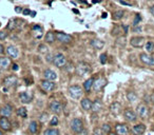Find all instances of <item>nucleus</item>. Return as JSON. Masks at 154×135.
<instances>
[{
  "instance_id": "obj_1",
  "label": "nucleus",
  "mask_w": 154,
  "mask_h": 135,
  "mask_svg": "<svg viewBox=\"0 0 154 135\" xmlns=\"http://www.w3.org/2000/svg\"><path fill=\"white\" fill-rule=\"evenodd\" d=\"M75 72H76V75L79 76V77H85V76L91 74L92 68L89 63L85 62V61H80L76 66Z\"/></svg>"
},
{
  "instance_id": "obj_2",
  "label": "nucleus",
  "mask_w": 154,
  "mask_h": 135,
  "mask_svg": "<svg viewBox=\"0 0 154 135\" xmlns=\"http://www.w3.org/2000/svg\"><path fill=\"white\" fill-rule=\"evenodd\" d=\"M68 92H69V95L73 99H79L83 94V89L78 85H73V86L69 87Z\"/></svg>"
},
{
  "instance_id": "obj_3",
  "label": "nucleus",
  "mask_w": 154,
  "mask_h": 135,
  "mask_svg": "<svg viewBox=\"0 0 154 135\" xmlns=\"http://www.w3.org/2000/svg\"><path fill=\"white\" fill-rule=\"evenodd\" d=\"M52 62L56 68H63L67 63L66 56H65L63 54H61V53H57V54H55V55L53 56Z\"/></svg>"
},
{
  "instance_id": "obj_4",
  "label": "nucleus",
  "mask_w": 154,
  "mask_h": 135,
  "mask_svg": "<svg viewBox=\"0 0 154 135\" xmlns=\"http://www.w3.org/2000/svg\"><path fill=\"white\" fill-rule=\"evenodd\" d=\"M106 83H107V80H106L105 77H98L97 79L94 80L93 86H92V90L95 93L99 92V91H102V90L104 89V87L106 86Z\"/></svg>"
},
{
  "instance_id": "obj_5",
  "label": "nucleus",
  "mask_w": 154,
  "mask_h": 135,
  "mask_svg": "<svg viewBox=\"0 0 154 135\" xmlns=\"http://www.w3.org/2000/svg\"><path fill=\"white\" fill-rule=\"evenodd\" d=\"M136 114L138 117H141V119H147L149 117V108L146 105H138L136 108Z\"/></svg>"
},
{
  "instance_id": "obj_6",
  "label": "nucleus",
  "mask_w": 154,
  "mask_h": 135,
  "mask_svg": "<svg viewBox=\"0 0 154 135\" xmlns=\"http://www.w3.org/2000/svg\"><path fill=\"white\" fill-rule=\"evenodd\" d=\"M40 87L44 92H53L56 89V83L55 81H50V80L43 79L40 83Z\"/></svg>"
},
{
  "instance_id": "obj_7",
  "label": "nucleus",
  "mask_w": 154,
  "mask_h": 135,
  "mask_svg": "<svg viewBox=\"0 0 154 135\" xmlns=\"http://www.w3.org/2000/svg\"><path fill=\"white\" fill-rule=\"evenodd\" d=\"M70 126H71V129L74 133H78L79 131H81L83 129V122H82L81 118H73Z\"/></svg>"
},
{
  "instance_id": "obj_8",
  "label": "nucleus",
  "mask_w": 154,
  "mask_h": 135,
  "mask_svg": "<svg viewBox=\"0 0 154 135\" xmlns=\"http://www.w3.org/2000/svg\"><path fill=\"white\" fill-rule=\"evenodd\" d=\"M49 109L54 114H60L61 111H63V103L58 101V100H52L49 105Z\"/></svg>"
},
{
  "instance_id": "obj_9",
  "label": "nucleus",
  "mask_w": 154,
  "mask_h": 135,
  "mask_svg": "<svg viewBox=\"0 0 154 135\" xmlns=\"http://www.w3.org/2000/svg\"><path fill=\"white\" fill-rule=\"evenodd\" d=\"M56 40H58L59 42L63 43V44H68V43L72 42L73 38L72 36H70L69 34L59 32V33H56Z\"/></svg>"
},
{
  "instance_id": "obj_10",
  "label": "nucleus",
  "mask_w": 154,
  "mask_h": 135,
  "mask_svg": "<svg viewBox=\"0 0 154 135\" xmlns=\"http://www.w3.org/2000/svg\"><path fill=\"white\" fill-rule=\"evenodd\" d=\"M130 44H131L133 48H136V49L143 48V46H145V38L141 36L132 37L131 39H130Z\"/></svg>"
},
{
  "instance_id": "obj_11",
  "label": "nucleus",
  "mask_w": 154,
  "mask_h": 135,
  "mask_svg": "<svg viewBox=\"0 0 154 135\" xmlns=\"http://www.w3.org/2000/svg\"><path fill=\"white\" fill-rule=\"evenodd\" d=\"M139 59L144 64L147 66H154V57L147 54V53H141L139 55Z\"/></svg>"
},
{
  "instance_id": "obj_12",
  "label": "nucleus",
  "mask_w": 154,
  "mask_h": 135,
  "mask_svg": "<svg viewBox=\"0 0 154 135\" xmlns=\"http://www.w3.org/2000/svg\"><path fill=\"white\" fill-rule=\"evenodd\" d=\"M124 116L125 118L130 122H135L137 120V114L131 109H126L124 111Z\"/></svg>"
},
{
  "instance_id": "obj_13",
  "label": "nucleus",
  "mask_w": 154,
  "mask_h": 135,
  "mask_svg": "<svg viewBox=\"0 0 154 135\" xmlns=\"http://www.w3.org/2000/svg\"><path fill=\"white\" fill-rule=\"evenodd\" d=\"M5 53L7 54V56L10 57V58H13V59H15V58H17V57L19 56V51H18V49H17L15 46H9L5 49Z\"/></svg>"
},
{
  "instance_id": "obj_14",
  "label": "nucleus",
  "mask_w": 154,
  "mask_h": 135,
  "mask_svg": "<svg viewBox=\"0 0 154 135\" xmlns=\"http://www.w3.org/2000/svg\"><path fill=\"white\" fill-rule=\"evenodd\" d=\"M0 129L3 131H10L12 129V124H11L10 119L7 117H2L0 118Z\"/></svg>"
},
{
  "instance_id": "obj_15",
  "label": "nucleus",
  "mask_w": 154,
  "mask_h": 135,
  "mask_svg": "<svg viewBox=\"0 0 154 135\" xmlns=\"http://www.w3.org/2000/svg\"><path fill=\"white\" fill-rule=\"evenodd\" d=\"M18 83V79L15 75H9L3 79V85L5 87H14Z\"/></svg>"
},
{
  "instance_id": "obj_16",
  "label": "nucleus",
  "mask_w": 154,
  "mask_h": 135,
  "mask_svg": "<svg viewBox=\"0 0 154 135\" xmlns=\"http://www.w3.org/2000/svg\"><path fill=\"white\" fill-rule=\"evenodd\" d=\"M115 132L117 135H128L129 129L125 124H117L115 126Z\"/></svg>"
},
{
  "instance_id": "obj_17",
  "label": "nucleus",
  "mask_w": 154,
  "mask_h": 135,
  "mask_svg": "<svg viewBox=\"0 0 154 135\" xmlns=\"http://www.w3.org/2000/svg\"><path fill=\"white\" fill-rule=\"evenodd\" d=\"M12 113H13V108H12V105L7 103V105H4L1 109H0V114L2 117H10L12 115Z\"/></svg>"
},
{
  "instance_id": "obj_18",
  "label": "nucleus",
  "mask_w": 154,
  "mask_h": 135,
  "mask_svg": "<svg viewBox=\"0 0 154 135\" xmlns=\"http://www.w3.org/2000/svg\"><path fill=\"white\" fill-rule=\"evenodd\" d=\"M43 77L46 80H50V81H55L56 79H57V74H56L53 70L51 69H48L46 70L44 72H43Z\"/></svg>"
},
{
  "instance_id": "obj_19",
  "label": "nucleus",
  "mask_w": 154,
  "mask_h": 135,
  "mask_svg": "<svg viewBox=\"0 0 154 135\" xmlns=\"http://www.w3.org/2000/svg\"><path fill=\"white\" fill-rule=\"evenodd\" d=\"M146 131V126L144 124H137V125L133 126L132 132L134 135H143Z\"/></svg>"
},
{
  "instance_id": "obj_20",
  "label": "nucleus",
  "mask_w": 154,
  "mask_h": 135,
  "mask_svg": "<svg viewBox=\"0 0 154 135\" xmlns=\"http://www.w3.org/2000/svg\"><path fill=\"white\" fill-rule=\"evenodd\" d=\"M19 99L22 103H30L33 99V96L28 92H21L19 93Z\"/></svg>"
},
{
  "instance_id": "obj_21",
  "label": "nucleus",
  "mask_w": 154,
  "mask_h": 135,
  "mask_svg": "<svg viewBox=\"0 0 154 135\" xmlns=\"http://www.w3.org/2000/svg\"><path fill=\"white\" fill-rule=\"evenodd\" d=\"M102 109V102L100 99H95L94 101L92 102V112L93 113H98L100 112Z\"/></svg>"
},
{
  "instance_id": "obj_22",
  "label": "nucleus",
  "mask_w": 154,
  "mask_h": 135,
  "mask_svg": "<svg viewBox=\"0 0 154 135\" xmlns=\"http://www.w3.org/2000/svg\"><path fill=\"white\" fill-rule=\"evenodd\" d=\"M90 43H91L92 48L95 50H102L104 49V46H105V41L102 39H98V38L91 40V42Z\"/></svg>"
},
{
  "instance_id": "obj_23",
  "label": "nucleus",
  "mask_w": 154,
  "mask_h": 135,
  "mask_svg": "<svg viewBox=\"0 0 154 135\" xmlns=\"http://www.w3.org/2000/svg\"><path fill=\"white\" fill-rule=\"evenodd\" d=\"M44 40H46V42L49 43V44L54 43L56 41V33H54L52 31H49V32L46 34V36H44Z\"/></svg>"
},
{
  "instance_id": "obj_24",
  "label": "nucleus",
  "mask_w": 154,
  "mask_h": 135,
  "mask_svg": "<svg viewBox=\"0 0 154 135\" xmlns=\"http://www.w3.org/2000/svg\"><path fill=\"white\" fill-rule=\"evenodd\" d=\"M11 64V59L9 57H0V69L7 70Z\"/></svg>"
},
{
  "instance_id": "obj_25",
  "label": "nucleus",
  "mask_w": 154,
  "mask_h": 135,
  "mask_svg": "<svg viewBox=\"0 0 154 135\" xmlns=\"http://www.w3.org/2000/svg\"><path fill=\"white\" fill-rule=\"evenodd\" d=\"M94 80H95V78H94V77H90V78H88L85 81V83H83V90H85V92L89 93L92 90V86H93Z\"/></svg>"
},
{
  "instance_id": "obj_26",
  "label": "nucleus",
  "mask_w": 154,
  "mask_h": 135,
  "mask_svg": "<svg viewBox=\"0 0 154 135\" xmlns=\"http://www.w3.org/2000/svg\"><path fill=\"white\" fill-rule=\"evenodd\" d=\"M80 105H81L82 109L85 110V111H89L92 108V101L89 98H82L81 101H80Z\"/></svg>"
},
{
  "instance_id": "obj_27",
  "label": "nucleus",
  "mask_w": 154,
  "mask_h": 135,
  "mask_svg": "<svg viewBox=\"0 0 154 135\" xmlns=\"http://www.w3.org/2000/svg\"><path fill=\"white\" fill-rule=\"evenodd\" d=\"M120 110H121L120 103L118 101H114L111 105V107H110V111H111L113 114H118V113L120 112Z\"/></svg>"
},
{
  "instance_id": "obj_28",
  "label": "nucleus",
  "mask_w": 154,
  "mask_h": 135,
  "mask_svg": "<svg viewBox=\"0 0 154 135\" xmlns=\"http://www.w3.org/2000/svg\"><path fill=\"white\" fill-rule=\"evenodd\" d=\"M16 114L19 116V117L26 118V117H28V110H26V108H24V107H20V108L17 109Z\"/></svg>"
},
{
  "instance_id": "obj_29",
  "label": "nucleus",
  "mask_w": 154,
  "mask_h": 135,
  "mask_svg": "<svg viewBox=\"0 0 154 135\" xmlns=\"http://www.w3.org/2000/svg\"><path fill=\"white\" fill-rule=\"evenodd\" d=\"M121 30H122V26L115 24L111 31V35L112 36H119V35L121 34Z\"/></svg>"
},
{
  "instance_id": "obj_30",
  "label": "nucleus",
  "mask_w": 154,
  "mask_h": 135,
  "mask_svg": "<svg viewBox=\"0 0 154 135\" xmlns=\"http://www.w3.org/2000/svg\"><path fill=\"white\" fill-rule=\"evenodd\" d=\"M29 131H30V133H32V134H35V133H37V131H38V124H37V122L33 120V122H30Z\"/></svg>"
},
{
  "instance_id": "obj_31",
  "label": "nucleus",
  "mask_w": 154,
  "mask_h": 135,
  "mask_svg": "<svg viewBox=\"0 0 154 135\" xmlns=\"http://www.w3.org/2000/svg\"><path fill=\"white\" fill-rule=\"evenodd\" d=\"M116 44H117L118 46H121V48H124V46H126V44H127V39H126V36L124 35V36H118L117 38H116Z\"/></svg>"
},
{
  "instance_id": "obj_32",
  "label": "nucleus",
  "mask_w": 154,
  "mask_h": 135,
  "mask_svg": "<svg viewBox=\"0 0 154 135\" xmlns=\"http://www.w3.org/2000/svg\"><path fill=\"white\" fill-rule=\"evenodd\" d=\"M33 31L35 32V33H37V34H35V37L36 38H41L42 37V28L40 26H38V24H36V26H33Z\"/></svg>"
},
{
  "instance_id": "obj_33",
  "label": "nucleus",
  "mask_w": 154,
  "mask_h": 135,
  "mask_svg": "<svg viewBox=\"0 0 154 135\" xmlns=\"http://www.w3.org/2000/svg\"><path fill=\"white\" fill-rule=\"evenodd\" d=\"M43 135H60V132L55 128H50L43 132Z\"/></svg>"
},
{
  "instance_id": "obj_34",
  "label": "nucleus",
  "mask_w": 154,
  "mask_h": 135,
  "mask_svg": "<svg viewBox=\"0 0 154 135\" xmlns=\"http://www.w3.org/2000/svg\"><path fill=\"white\" fill-rule=\"evenodd\" d=\"M124 15H125V11L119 10V11H116V12L113 14L112 18H113L114 20H119V19H121V18L124 17Z\"/></svg>"
},
{
  "instance_id": "obj_35",
  "label": "nucleus",
  "mask_w": 154,
  "mask_h": 135,
  "mask_svg": "<svg viewBox=\"0 0 154 135\" xmlns=\"http://www.w3.org/2000/svg\"><path fill=\"white\" fill-rule=\"evenodd\" d=\"M102 133H104V135L105 134H110L111 133V126L109 125V124H104V125L102 126Z\"/></svg>"
},
{
  "instance_id": "obj_36",
  "label": "nucleus",
  "mask_w": 154,
  "mask_h": 135,
  "mask_svg": "<svg viewBox=\"0 0 154 135\" xmlns=\"http://www.w3.org/2000/svg\"><path fill=\"white\" fill-rule=\"evenodd\" d=\"M38 52H39L40 54H46V53L49 52V48L46 46V43H41V44H39V46H38Z\"/></svg>"
},
{
  "instance_id": "obj_37",
  "label": "nucleus",
  "mask_w": 154,
  "mask_h": 135,
  "mask_svg": "<svg viewBox=\"0 0 154 135\" xmlns=\"http://www.w3.org/2000/svg\"><path fill=\"white\" fill-rule=\"evenodd\" d=\"M127 98H128L129 101L135 102L136 99H137V95H136L134 92H128L127 93Z\"/></svg>"
},
{
  "instance_id": "obj_38",
  "label": "nucleus",
  "mask_w": 154,
  "mask_h": 135,
  "mask_svg": "<svg viewBox=\"0 0 154 135\" xmlns=\"http://www.w3.org/2000/svg\"><path fill=\"white\" fill-rule=\"evenodd\" d=\"M7 29L10 31H14L16 29V19H11L7 26Z\"/></svg>"
},
{
  "instance_id": "obj_39",
  "label": "nucleus",
  "mask_w": 154,
  "mask_h": 135,
  "mask_svg": "<svg viewBox=\"0 0 154 135\" xmlns=\"http://www.w3.org/2000/svg\"><path fill=\"white\" fill-rule=\"evenodd\" d=\"M145 49H146V51H147L148 53L152 52L153 49H154V42L153 41H147L146 44H145Z\"/></svg>"
},
{
  "instance_id": "obj_40",
  "label": "nucleus",
  "mask_w": 154,
  "mask_h": 135,
  "mask_svg": "<svg viewBox=\"0 0 154 135\" xmlns=\"http://www.w3.org/2000/svg\"><path fill=\"white\" fill-rule=\"evenodd\" d=\"M99 61H100L102 64L107 63V61H108V56H107V54H106V53L100 54V56H99Z\"/></svg>"
},
{
  "instance_id": "obj_41",
  "label": "nucleus",
  "mask_w": 154,
  "mask_h": 135,
  "mask_svg": "<svg viewBox=\"0 0 154 135\" xmlns=\"http://www.w3.org/2000/svg\"><path fill=\"white\" fill-rule=\"evenodd\" d=\"M58 117L57 116H53L52 118H51V120H50V126L51 127H56V126L58 125Z\"/></svg>"
},
{
  "instance_id": "obj_42",
  "label": "nucleus",
  "mask_w": 154,
  "mask_h": 135,
  "mask_svg": "<svg viewBox=\"0 0 154 135\" xmlns=\"http://www.w3.org/2000/svg\"><path fill=\"white\" fill-rule=\"evenodd\" d=\"M48 118H49V114H48V113H46V112H43L42 114L39 116L40 122H46V120H48Z\"/></svg>"
},
{
  "instance_id": "obj_43",
  "label": "nucleus",
  "mask_w": 154,
  "mask_h": 135,
  "mask_svg": "<svg viewBox=\"0 0 154 135\" xmlns=\"http://www.w3.org/2000/svg\"><path fill=\"white\" fill-rule=\"evenodd\" d=\"M141 21V15H136L134 18V20H133V26H138V23Z\"/></svg>"
},
{
  "instance_id": "obj_44",
  "label": "nucleus",
  "mask_w": 154,
  "mask_h": 135,
  "mask_svg": "<svg viewBox=\"0 0 154 135\" xmlns=\"http://www.w3.org/2000/svg\"><path fill=\"white\" fill-rule=\"evenodd\" d=\"M93 135H104V133H102L100 128H95L93 131Z\"/></svg>"
},
{
  "instance_id": "obj_45",
  "label": "nucleus",
  "mask_w": 154,
  "mask_h": 135,
  "mask_svg": "<svg viewBox=\"0 0 154 135\" xmlns=\"http://www.w3.org/2000/svg\"><path fill=\"white\" fill-rule=\"evenodd\" d=\"M7 37V34L4 31H0V40H4Z\"/></svg>"
},
{
  "instance_id": "obj_46",
  "label": "nucleus",
  "mask_w": 154,
  "mask_h": 135,
  "mask_svg": "<svg viewBox=\"0 0 154 135\" xmlns=\"http://www.w3.org/2000/svg\"><path fill=\"white\" fill-rule=\"evenodd\" d=\"M88 133H89L88 130H87L85 128H83L81 131H79L78 133H76V135H88Z\"/></svg>"
},
{
  "instance_id": "obj_47",
  "label": "nucleus",
  "mask_w": 154,
  "mask_h": 135,
  "mask_svg": "<svg viewBox=\"0 0 154 135\" xmlns=\"http://www.w3.org/2000/svg\"><path fill=\"white\" fill-rule=\"evenodd\" d=\"M22 14L24 15V16H26V15H30V14H31V11H30L29 9H24V10L22 11Z\"/></svg>"
},
{
  "instance_id": "obj_48",
  "label": "nucleus",
  "mask_w": 154,
  "mask_h": 135,
  "mask_svg": "<svg viewBox=\"0 0 154 135\" xmlns=\"http://www.w3.org/2000/svg\"><path fill=\"white\" fill-rule=\"evenodd\" d=\"M141 26H133V32H141Z\"/></svg>"
},
{
  "instance_id": "obj_49",
  "label": "nucleus",
  "mask_w": 154,
  "mask_h": 135,
  "mask_svg": "<svg viewBox=\"0 0 154 135\" xmlns=\"http://www.w3.org/2000/svg\"><path fill=\"white\" fill-rule=\"evenodd\" d=\"M66 66H67V63H66ZM67 66H68V68H67V71H68V72H70V71H72V70H73V64H72V63H69Z\"/></svg>"
},
{
  "instance_id": "obj_50",
  "label": "nucleus",
  "mask_w": 154,
  "mask_h": 135,
  "mask_svg": "<svg viewBox=\"0 0 154 135\" xmlns=\"http://www.w3.org/2000/svg\"><path fill=\"white\" fill-rule=\"evenodd\" d=\"M119 3H121L122 5H127V7H130V5H131L129 2H126V1H124V0H119Z\"/></svg>"
},
{
  "instance_id": "obj_51",
  "label": "nucleus",
  "mask_w": 154,
  "mask_h": 135,
  "mask_svg": "<svg viewBox=\"0 0 154 135\" xmlns=\"http://www.w3.org/2000/svg\"><path fill=\"white\" fill-rule=\"evenodd\" d=\"M4 52H5V49H4V46L0 43V54H4Z\"/></svg>"
},
{
  "instance_id": "obj_52",
  "label": "nucleus",
  "mask_w": 154,
  "mask_h": 135,
  "mask_svg": "<svg viewBox=\"0 0 154 135\" xmlns=\"http://www.w3.org/2000/svg\"><path fill=\"white\" fill-rule=\"evenodd\" d=\"M15 12H16V13H22V10H21V7H15Z\"/></svg>"
},
{
  "instance_id": "obj_53",
  "label": "nucleus",
  "mask_w": 154,
  "mask_h": 135,
  "mask_svg": "<svg viewBox=\"0 0 154 135\" xmlns=\"http://www.w3.org/2000/svg\"><path fill=\"white\" fill-rule=\"evenodd\" d=\"M13 68H12V69H13V71H18V69H19V66H18V64H16V63H14L13 66Z\"/></svg>"
},
{
  "instance_id": "obj_54",
  "label": "nucleus",
  "mask_w": 154,
  "mask_h": 135,
  "mask_svg": "<svg viewBox=\"0 0 154 135\" xmlns=\"http://www.w3.org/2000/svg\"><path fill=\"white\" fill-rule=\"evenodd\" d=\"M150 99H151V102H152V103H154V92L152 93V95L150 96Z\"/></svg>"
},
{
  "instance_id": "obj_55",
  "label": "nucleus",
  "mask_w": 154,
  "mask_h": 135,
  "mask_svg": "<svg viewBox=\"0 0 154 135\" xmlns=\"http://www.w3.org/2000/svg\"><path fill=\"white\" fill-rule=\"evenodd\" d=\"M151 13H152V15H154V5L151 7Z\"/></svg>"
},
{
  "instance_id": "obj_56",
  "label": "nucleus",
  "mask_w": 154,
  "mask_h": 135,
  "mask_svg": "<svg viewBox=\"0 0 154 135\" xmlns=\"http://www.w3.org/2000/svg\"><path fill=\"white\" fill-rule=\"evenodd\" d=\"M31 16H32V17L36 16V12H31Z\"/></svg>"
},
{
  "instance_id": "obj_57",
  "label": "nucleus",
  "mask_w": 154,
  "mask_h": 135,
  "mask_svg": "<svg viewBox=\"0 0 154 135\" xmlns=\"http://www.w3.org/2000/svg\"><path fill=\"white\" fill-rule=\"evenodd\" d=\"M107 16H108V14H107V13H104V14H102V18H106Z\"/></svg>"
},
{
  "instance_id": "obj_58",
  "label": "nucleus",
  "mask_w": 154,
  "mask_h": 135,
  "mask_svg": "<svg viewBox=\"0 0 154 135\" xmlns=\"http://www.w3.org/2000/svg\"><path fill=\"white\" fill-rule=\"evenodd\" d=\"M73 12H74V13H75V14H79V12H78V11H77V10H73Z\"/></svg>"
},
{
  "instance_id": "obj_59",
  "label": "nucleus",
  "mask_w": 154,
  "mask_h": 135,
  "mask_svg": "<svg viewBox=\"0 0 154 135\" xmlns=\"http://www.w3.org/2000/svg\"><path fill=\"white\" fill-rule=\"evenodd\" d=\"M96 2H99V0H93V3H96Z\"/></svg>"
},
{
  "instance_id": "obj_60",
  "label": "nucleus",
  "mask_w": 154,
  "mask_h": 135,
  "mask_svg": "<svg viewBox=\"0 0 154 135\" xmlns=\"http://www.w3.org/2000/svg\"><path fill=\"white\" fill-rule=\"evenodd\" d=\"M109 135H117V134H116V133H110Z\"/></svg>"
},
{
  "instance_id": "obj_61",
  "label": "nucleus",
  "mask_w": 154,
  "mask_h": 135,
  "mask_svg": "<svg viewBox=\"0 0 154 135\" xmlns=\"http://www.w3.org/2000/svg\"><path fill=\"white\" fill-rule=\"evenodd\" d=\"M0 135H3V132L1 131V130H0Z\"/></svg>"
}]
</instances>
